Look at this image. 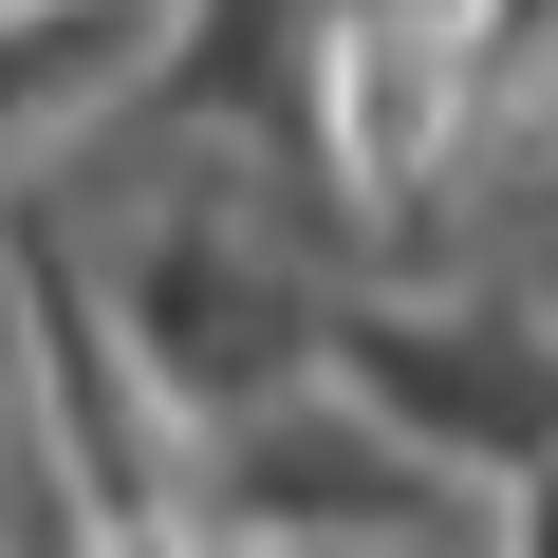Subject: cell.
<instances>
[{
    "instance_id": "2",
    "label": "cell",
    "mask_w": 558,
    "mask_h": 558,
    "mask_svg": "<svg viewBox=\"0 0 558 558\" xmlns=\"http://www.w3.org/2000/svg\"><path fill=\"white\" fill-rule=\"evenodd\" d=\"M149 0H0V168H75L149 94Z\"/></svg>"
},
{
    "instance_id": "1",
    "label": "cell",
    "mask_w": 558,
    "mask_h": 558,
    "mask_svg": "<svg viewBox=\"0 0 558 558\" xmlns=\"http://www.w3.org/2000/svg\"><path fill=\"white\" fill-rule=\"evenodd\" d=\"M186 521L223 558H465V484L354 391H260L186 428Z\"/></svg>"
}]
</instances>
